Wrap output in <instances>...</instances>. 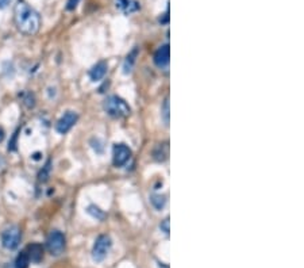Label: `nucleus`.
<instances>
[{
    "label": "nucleus",
    "mask_w": 304,
    "mask_h": 268,
    "mask_svg": "<svg viewBox=\"0 0 304 268\" xmlns=\"http://www.w3.org/2000/svg\"><path fill=\"white\" fill-rule=\"evenodd\" d=\"M150 202L154 207H156L157 210H161L163 206H165V203H167V199H165V196L161 195V194H153L150 196Z\"/></svg>",
    "instance_id": "nucleus-14"
},
{
    "label": "nucleus",
    "mask_w": 304,
    "mask_h": 268,
    "mask_svg": "<svg viewBox=\"0 0 304 268\" xmlns=\"http://www.w3.org/2000/svg\"><path fill=\"white\" fill-rule=\"evenodd\" d=\"M87 213L95 219H104V215H106L104 214V211L100 210L96 205H89V206L87 207Z\"/></svg>",
    "instance_id": "nucleus-15"
},
{
    "label": "nucleus",
    "mask_w": 304,
    "mask_h": 268,
    "mask_svg": "<svg viewBox=\"0 0 304 268\" xmlns=\"http://www.w3.org/2000/svg\"><path fill=\"white\" fill-rule=\"evenodd\" d=\"M162 115H163V121H165V123H169V100L165 99V102H163V106H162Z\"/></svg>",
    "instance_id": "nucleus-18"
},
{
    "label": "nucleus",
    "mask_w": 304,
    "mask_h": 268,
    "mask_svg": "<svg viewBox=\"0 0 304 268\" xmlns=\"http://www.w3.org/2000/svg\"><path fill=\"white\" fill-rule=\"evenodd\" d=\"M107 62L106 61H99L98 64L92 66V69L89 71V77L92 81H99L102 80L104 75L107 73Z\"/></svg>",
    "instance_id": "nucleus-10"
},
{
    "label": "nucleus",
    "mask_w": 304,
    "mask_h": 268,
    "mask_svg": "<svg viewBox=\"0 0 304 268\" xmlns=\"http://www.w3.org/2000/svg\"><path fill=\"white\" fill-rule=\"evenodd\" d=\"M27 255H29V259L30 261H34V263H39L42 260V257H43V247L41 244H31V245L27 247L26 249Z\"/></svg>",
    "instance_id": "nucleus-11"
},
{
    "label": "nucleus",
    "mask_w": 304,
    "mask_h": 268,
    "mask_svg": "<svg viewBox=\"0 0 304 268\" xmlns=\"http://www.w3.org/2000/svg\"><path fill=\"white\" fill-rule=\"evenodd\" d=\"M138 56V49H134L131 53H129V56L126 57L125 64H123V72L127 75V73L131 72V69L134 66V62H135V57Z\"/></svg>",
    "instance_id": "nucleus-12"
},
{
    "label": "nucleus",
    "mask_w": 304,
    "mask_h": 268,
    "mask_svg": "<svg viewBox=\"0 0 304 268\" xmlns=\"http://www.w3.org/2000/svg\"><path fill=\"white\" fill-rule=\"evenodd\" d=\"M30 264V259H29V255H27L26 251L19 253V256L16 257L15 260V268H27Z\"/></svg>",
    "instance_id": "nucleus-13"
},
{
    "label": "nucleus",
    "mask_w": 304,
    "mask_h": 268,
    "mask_svg": "<svg viewBox=\"0 0 304 268\" xmlns=\"http://www.w3.org/2000/svg\"><path fill=\"white\" fill-rule=\"evenodd\" d=\"M46 247H48V251L53 256H60L61 253H64L65 247H66L65 236L61 233L60 230L50 232V234L48 236V240H46Z\"/></svg>",
    "instance_id": "nucleus-4"
},
{
    "label": "nucleus",
    "mask_w": 304,
    "mask_h": 268,
    "mask_svg": "<svg viewBox=\"0 0 304 268\" xmlns=\"http://www.w3.org/2000/svg\"><path fill=\"white\" fill-rule=\"evenodd\" d=\"M79 115L76 111H66L56 123V130L60 134H66L75 125H76Z\"/></svg>",
    "instance_id": "nucleus-6"
},
{
    "label": "nucleus",
    "mask_w": 304,
    "mask_h": 268,
    "mask_svg": "<svg viewBox=\"0 0 304 268\" xmlns=\"http://www.w3.org/2000/svg\"><path fill=\"white\" fill-rule=\"evenodd\" d=\"M168 156V145L167 144H160L154 150V159L158 161H163Z\"/></svg>",
    "instance_id": "nucleus-16"
},
{
    "label": "nucleus",
    "mask_w": 304,
    "mask_h": 268,
    "mask_svg": "<svg viewBox=\"0 0 304 268\" xmlns=\"http://www.w3.org/2000/svg\"><path fill=\"white\" fill-rule=\"evenodd\" d=\"M20 238H22V233H20L19 228L18 226H10L2 233V245L6 249L12 251V249L18 248Z\"/></svg>",
    "instance_id": "nucleus-5"
},
{
    "label": "nucleus",
    "mask_w": 304,
    "mask_h": 268,
    "mask_svg": "<svg viewBox=\"0 0 304 268\" xmlns=\"http://www.w3.org/2000/svg\"><path fill=\"white\" fill-rule=\"evenodd\" d=\"M14 20L16 29L25 35H34L41 27V16L25 0H18L14 7Z\"/></svg>",
    "instance_id": "nucleus-1"
},
{
    "label": "nucleus",
    "mask_w": 304,
    "mask_h": 268,
    "mask_svg": "<svg viewBox=\"0 0 304 268\" xmlns=\"http://www.w3.org/2000/svg\"><path fill=\"white\" fill-rule=\"evenodd\" d=\"M116 8H119L123 14H134L139 10V3L137 0H115Z\"/></svg>",
    "instance_id": "nucleus-9"
},
{
    "label": "nucleus",
    "mask_w": 304,
    "mask_h": 268,
    "mask_svg": "<svg viewBox=\"0 0 304 268\" xmlns=\"http://www.w3.org/2000/svg\"><path fill=\"white\" fill-rule=\"evenodd\" d=\"M104 111L112 118H126L131 113V108L126 103V100L116 95H112L107 98L104 102Z\"/></svg>",
    "instance_id": "nucleus-2"
},
{
    "label": "nucleus",
    "mask_w": 304,
    "mask_h": 268,
    "mask_svg": "<svg viewBox=\"0 0 304 268\" xmlns=\"http://www.w3.org/2000/svg\"><path fill=\"white\" fill-rule=\"evenodd\" d=\"M131 157V149L125 144H115L112 148V163L115 167L125 165Z\"/></svg>",
    "instance_id": "nucleus-7"
},
{
    "label": "nucleus",
    "mask_w": 304,
    "mask_h": 268,
    "mask_svg": "<svg viewBox=\"0 0 304 268\" xmlns=\"http://www.w3.org/2000/svg\"><path fill=\"white\" fill-rule=\"evenodd\" d=\"M11 0H0V8H6Z\"/></svg>",
    "instance_id": "nucleus-21"
},
{
    "label": "nucleus",
    "mask_w": 304,
    "mask_h": 268,
    "mask_svg": "<svg viewBox=\"0 0 304 268\" xmlns=\"http://www.w3.org/2000/svg\"><path fill=\"white\" fill-rule=\"evenodd\" d=\"M160 228H161V230H162L163 233L169 234V232H171V230H169V218L163 219L162 222H161Z\"/></svg>",
    "instance_id": "nucleus-19"
},
{
    "label": "nucleus",
    "mask_w": 304,
    "mask_h": 268,
    "mask_svg": "<svg viewBox=\"0 0 304 268\" xmlns=\"http://www.w3.org/2000/svg\"><path fill=\"white\" fill-rule=\"evenodd\" d=\"M112 247V241H111L110 236L107 234H102L96 238L93 248H92V259L96 263H100L107 257V255L110 253V249Z\"/></svg>",
    "instance_id": "nucleus-3"
},
{
    "label": "nucleus",
    "mask_w": 304,
    "mask_h": 268,
    "mask_svg": "<svg viewBox=\"0 0 304 268\" xmlns=\"http://www.w3.org/2000/svg\"><path fill=\"white\" fill-rule=\"evenodd\" d=\"M79 2H80V0H68V4H66V10H69V11L75 10V8L77 7Z\"/></svg>",
    "instance_id": "nucleus-20"
},
{
    "label": "nucleus",
    "mask_w": 304,
    "mask_h": 268,
    "mask_svg": "<svg viewBox=\"0 0 304 268\" xmlns=\"http://www.w3.org/2000/svg\"><path fill=\"white\" fill-rule=\"evenodd\" d=\"M4 140V130H3V127L0 126V142L3 141Z\"/></svg>",
    "instance_id": "nucleus-22"
},
{
    "label": "nucleus",
    "mask_w": 304,
    "mask_h": 268,
    "mask_svg": "<svg viewBox=\"0 0 304 268\" xmlns=\"http://www.w3.org/2000/svg\"><path fill=\"white\" fill-rule=\"evenodd\" d=\"M50 169H52V160H48V163L43 165V168L41 169V172H39L38 175L39 182H46V180L49 179Z\"/></svg>",
    "instance_id": "nucleus-17"
},
{
    "label": "nucleus",
    "mask_w": 304,
    "mask_h": 268,
    "mask_svg": "<svg viewBox=\"0 0 304 268\" xmlns=\"http://www.w3.org/2000/svg\"><path fill=\"white\" fill-rule=\"evenodd\" d=\"M169 58H171V49L169 45H162L157 49L154 54V62L158 68H167L169 65Z\"/></svg>",
    "instance_id": "nucleus-8"
}]
</instances>
